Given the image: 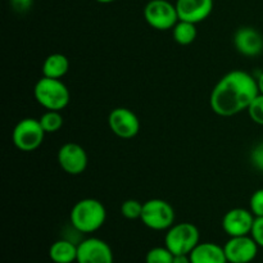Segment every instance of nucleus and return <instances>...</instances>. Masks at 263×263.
I'll list each match as a JSON object with an SVG mask.
<instances>
[{
	"label": "nucleus",
	"mask_w": 263,
	"mask_h": 263,
	"mask_svg": "<svg viewBox=\"0 0 263 263\" xmlns=\"http://www.w3.org/2000/svg\"><path fill=\"white\" fill-rule=\"evenodd\" d=\"M258 94L257 79L248 72L234 69L213 87L210 97L211 109L221 117H233L248 109Z\"/></svg>",
	"instance_id": "nucleus-1"
},
{
	"label": "nucleus",
	"mask_w": 263,
	"mask_h": 263,
	"mask_svg": "<svg viewBox=\"0 0 263 263\" xmlns=\"http://www.w3.org/2000/svg\"><path fill=\"white\" fill-rule=\"evenodd\" d=\"M107 211L100 200L85 198L72 207L69 220L76 231L81 234H92L99 230L105 222Z\"/></svg>",
	"instance_id": "nucleus-2"
},
{
	"label": "nucleus",
	"mask_w": 263,
	"mask_h": 263,
	"mask_svg": "<svg viewBox=\"0 0 263 263\" xmlns=\"http://www.w3.org/2000/svg\"><path fill=\"white\" fill-rule=\"evenodd\" d=\"M35 99L46 110H62L71 100L69 90L61 80L43 76L33 87Z\"/></svg>",
	"instance_id": "nucleus-3"
},
{
	"label": "nucleus",
	"mask_w": 263,
	"mask_h": 263,
	"mask_svg": "<svg viewBox=\"0 0 263 263\" xmlns=\"http://www.w3.org/2000/svg\"><path fill=\"white\" fill-rule=\"evenodd\" d=\"M200 234L195 225L190 222L175 223L167 230L164 246L176 254H190L199 244Z\"/></svg>",
	"instance_id": "nucleus-4"
},
{
	"label": "nucleus",
	"mask_w": 263,
	"mask_h": 263,
	"mask_svg": "<svg viewBox=\"0 0 263 263\" xmlns=\"http://www.w3.org/2000/svg\"><path fill=\"white\" fill-rule=\"evenodd\" d=\"M175 218L176 213L174 207L166 200L151 199L144 203L140 220L146 228L156 231L168 230L175 225Z\"/></svg>",
	"instance_id": "nucleus-5"
},
{
	"label": "nucleus",
	"mask_w": 263,
	"mask_h": 263,
	"mask_svg": "<svg viewBox=\"0 0 263 263\" xmlns=\"http://www.w3.org/2000/svg\"><path fill=\"white\" fill-rule=\"evenodd\" d=\"M144 18L152 28L158 31L172 30L179 22L176 5L168 0H151L144 8Z\"/></svg>",
	"instance_id": "nucleus-6"
},
{
	"label": "nucleus",
	"mask_w": 263,
	"mask_h": 263,
	"mask_svg": "<svg viewBox=\"0 0 263 263\" xmlns=\"http://www.w3.org/2000/svg\"><path fill=\"white\" fill-rule=\"evenodd\" d=\"M45 134L40 121L36 118H23L13 130V144L21 152H33L43 144Z\"/></svg>",
	"instance_id": "nucleus-7"
},
{
	"label": "nucleus",
	"mask_w": 263,
	"mask_h": 263,
	"mask_svg": "<svg viewBox=\"0 0 263 263\" xmlns=\"http://www.w3.org/2000/svg\"><path fill=\"white\" fill-rule=\"evenodd\" d=\"M110 131L121 139H133L140 131V121L138 116L128 108L118 107L110 110L108 116Z\"/></svg>",
	"instance_id": "nucleus-8"
},
{
	"label": "nucleus",
	"mask_w": 263,
	"mask_h": 263,
	"mask_svg": "<svg viewBox=\"0 0 263 263\" xmlns=\"http://www.w3.org/2000/svg\"><path fill=\"white\" fill-rule=\"evenodd\" d=\"M57 158L61 168L72 176H77L85 172L89 162L85 149L77 143H66L62 145Z\"/></svg>",
	"instance_id": "nucleus-9"
},
{
	"label": "nucleus",
	"mask_w": 263,
	"mask_h": 263,
	"mask_svg": "<svg viewBox=\"0 0 263 263\" xmlns=\"http://www.w3.org/2000/svg\"><path fill=\"white\" fill-rule=\"evenodd\" d=\"M258 244L252 236H234L223 246L229 263H251L258 254Z\"/></svg>",
	"instance_id": "nucleus-10"
},
{
	"label": "nucleus",
	"mask_w": 263,
	"mask_h": 263,
	"mask_svg": "<svg viewBox=\"0 0 263 263\" xmlns=\"http://www.w3.org/2000/svg\"><path fill=\"white\" fill-rule=\"evenodd\" d=\"M77 263H113L109 244L99 238H87L77 244Z\"/></svg>",
	"instance_id": "nucleus-11"
},
{
	"label": "nucleus",
	"mask_w": 263,
	"mask_h": 263,
	"mask_svg": "<svg viewBox=\"0 0 263 263\" xmlns=\"http://www.w3.org/2000/svg\"><path fill=\"white\" fill-rule=\"evenodd\" d=\"M256 217L251 210L233 208L222 218V229L230 238L234 236L251 235Z\"/></svg>",
	"instance_id": "nucleus-12"
},
{
	"label": "nucleus",
	"mask_w": 263,
	"mask_h": 263,
	"mask_svg": "<svg viewBox=\"0 0 263 263\" xmlns=\"http://www.w3.org/2000/svg\"><path fill=\"white\" fill-rule=\"evenodd\" d=\"M175 5L180 21L195 25L207 20L213 10V0H177Z\"/></svg>",
	"instance_id": "nucleus-13"
},
{
	"label": "nucleus",
	"mask_w": 263,
	"mask_h": 263,
	"mask_svg": "<svg viewBox=\"0 0 263 263\" xmlns=\"http://www.w3.org/2000/svg\"><path fill=\"white\" fill-rule=\"evenodd\" d=\"M236 50L246 57H256L263 50V37L253 27H241L234 35Z\"/></svg>",
	"instance_id": "nucleus-14"
},
{
	"label": "nucleus",
	"mask_w": 263,
	"mask_h": 263,
	"mask_svg": "<svg viewBox=\"0 0 263 263\" xmlns=\"http://www.w3.org/2000/svg\"><path fill=\"white\" fill-rule=\"evenodd\" d=\"M189 256L192 263H229L223 247L215 243H199Z\"/></svg>",
	"instance_id": "nucleus-15"
},
{
	"label": "nucleus",
	"mask_w": 263,
	"mask_h": 263,
	"mask_svg": "<svg viewBox=\"0 0 263 263\" xmlns=\"http://www.w3.org/2000/svg\"><path fill=\"white\" fill-rule=\"evenodd\" d=\"M49 258L54 263L76 262L77 246L69 239H59L49 248Z\"/></svg>",
	"instance_id": "nucleus-16"
},
{
	"label": "nucleus",
	"mask_w": 263,
	"mask_h": 263,
	"mask_svg": "<svg viewBox=\"0 0 263 263\" xmlns=\"http://www.w3.org/2000/svg\"><path fill=\"white\" fill-rule=\"evenodd\" d=\"M69 69V61L66 55L61 53L50 54L43 63V74L50 79H58L66 76Z\"/></svg>",
	"instance_id": "nucleus-17"
},
{
	"label": "nucleus",
	"mask_w": 263,
	"mask_h": 263,
	"mask_svg": "<svg viewBox=\"0 0 263 263\" xmlns=\"http://www.w3.org/2000/svg\"><path fill=\"white\" fill-rule=\"evenodd\" d=\"M174 40L180 45H190L197 39V25L186 21H179L172 28Z\"/></svg>",
	"instance_id": "nucleus-18"
},
{
	"label": "nucleus",
	"mask_w": 263,
	"mask_h": 263,
	"mask_svg": "<svg viewBox=\"0 0 263 263\" xmlns=\"http://www.w3.org/2000/svg\"><path fill=\"white\" fill-rule=\"evenodd\" d=\"M39 121L46 134L57 133L63 126V116L59 110H48L39 118Z\"/></svg>",
	"instance_id": "nucleus-19"
},
{
	"label": "nucleus",
	"mask_w": 263,
	"mask_h": 263,
	"mask_svg": "<svg viewBox=\"0 0 263 263\" xmlns=\"http://www.w3.org/2000/svg\"><path fill=\"white\" fill-rule=\"evenodd\" d=\"M175 254L164 247H154L146 253L145 263H172Z\"/></svg>",
	"instance_id": "nucleus-20"
},
{
	"label": "nucleus",
	"mask_w": 263,
	"mask_h": 263,
	"mask_svg": "<svg viewBox=\"0 0 263 263\" xmlns=\"http://www.w3.org/2000/svg\"><path fill=\"white\" fill-rule=\"evenodd\" d=\"M143 205L144 203L139 202V200L127 199L121 205V213L127 220H138V218L141 217V213H143Z\"/></svg>",
	"instance_id": "nucleus-21"
},
{
	"label": "nucleus",
	"mask_w": 263,
	"mask_h": 263,
	"mask_svg": "<svg viewBox=\"0 0 263 263\" xmlns=\"http://www.w3.org/2000/svg\"><path fill=\"white\" fill-rule=\"evenodd\" d=\"M248 115L257 125L263 126V94L259 92L248 107Z\"/></svg>",
	"instance_id": "nucleus-22"
},
{
	"label": "nucleus",
	"mask_w": 263,
	"mask_h": 263,
	"mask_svg": "<svg viewBox=\"0 0 263 263\" xmlns=\"http://www.w3.org/2000/svg\"><path fill=\"white\" fill-rule=\"evenodd\" d=\"M251 212L254 217H263V189H258L252 194L249 200Z\"/></svg>",
	"instance_id": "nucleus-23"
},
{
	"label": "nucleus",
	"mask_w": 263,
	"mask_h": 263,
	"mask_svg": "<svg viewBox=\"0 0 263 263\" xmlns=\"http://www.w3.org/2000/svg\"><path fill=\"white\" fill-rule=\"evenodd\" d=\"M251 162L258 171L263 172V141L253 148L251 153Z\"/></svg>",
	"instance_id": "nucleus-24"
},
{
	"label": "nucleus",
	"mask_w": 263,
	"mask_h": 263,
	"mask_svg": "<svg viewBox=\"0 0 263 263\" xmlns=\"http://www.w3.org/2000/svg\"><path fill=\"white\" fill-rule=\"evenodd\" d=\"M252 238L256 240L259 248H263V217H256L251 233Z\"/></svg>",
	"instance_id": "nucleus-25"
},
{
	"label": "nucleus",
	"mask_w": 263,
	"mask_h": 263,
	"mask_svg": "<svg viewBox=\"0 0 263 263\" xmlns=\"http://www.w3.org/2000/svg\"><path fill=\"white\" fill-rule=\"evenodd\" d=\"M33 0H10V5L18 13H25L32 7Z\"/></svg>",
	"instance_id": "nucleus-26"
},
{
	"label": "nucleus",
	"mask_w": 263,
	"mask_h": 263,
	"mask_svg": "<svg viewBox=\"0 0 263 263\" xmlns=\"http://www.w3.org/2000/svg\"><path fill=\"white\" fill-rule=\"evenodd\" d=\"M172 263H192L189 254H176Z\"/></svg>",
	"instance_id": "nucleus-27"
},
{
	"label": "nucleus",
	"mask_w": 263,
	"mask_h": 263,
	"mask_svg": "<svg viewBox=\"0 0 263 263\" xmlns=\"http://www.w3.org/2000/svg\"><path fill=\"white\" fill-rule=\"evenodd\" d=\"M257 82H258L259 92H261V94H263V72L258 76V79H257Z\"/></svg>",
	"instance_id": "nucleus-28"
},
{
	"label": "nucleus",
	"mask_w": 263,
	"mask_h": 263,
	"mask_svg": "<svg viewBox=\"0 0 263 263\" xmlns=\"http://www.w3.org/2000/svg\"><path fill=\"white\" fill-rule=\"evenodd\" d=\"M95 2H98V3H102V4H109V3H113V2H116V0H95Z\"/></svg>",
	"instance_id": "nucleus-29"
}]
</instances>
